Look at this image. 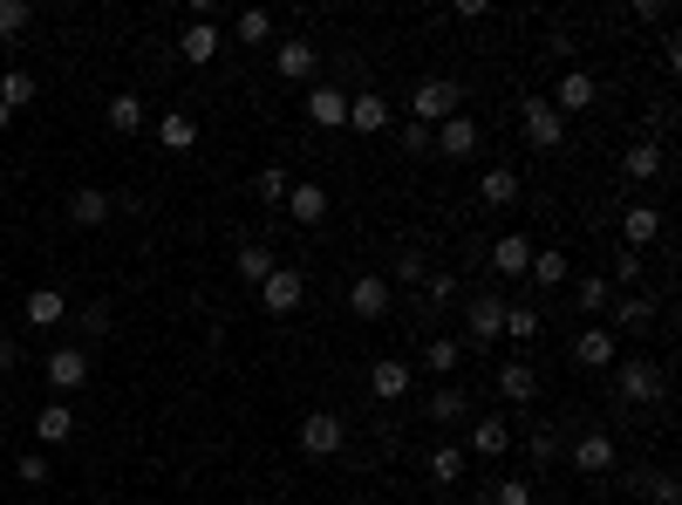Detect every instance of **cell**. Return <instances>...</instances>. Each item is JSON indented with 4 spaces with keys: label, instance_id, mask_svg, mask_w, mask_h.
Segmentation results:
<instances>
[{
    "label": "cell",
    "instance_id": "obj_44",
    "mask_svg": "<svg viewBox=\"0 0 682 505\" xmlns=\"http://www.w3.org/2000/svg\"><path fill=\"white\" fill-rule=\"evenodd\" d=\"M383 281H402V287H423V281H431V267H423V253H402V260H396V273H383Z\"/></svg>",
    "mask_w": 682,
    "mask_h": 505
},
{
    "label": "cell",
    "instance_id": "obj_26",
    "mask_svg": "<svg viewBox=\"0 0 682 505\" xmlns=\"http://www.w3.org/2000/svg\"><path fill=\"white\" fill-rule=\"evenodd\" d=\"M21 315H28V328H62L69 321V300H62V287H35Z\"/></svg>",
    "mask_w": 682,
    "mask_h": 505
},
{
    "label": "cell",
    "instance_id": "obj_40",
    "mask_svg": "<svg viewBox=\"0 0 682 505\" xmlns=\"http://www.w3.org/2000/svg\"><path fill=\"white\" fill-rule=\"evenodd\" d=\"M273 267H281V260H273L266 246H239V281H252V287H260Z\"/></svg>",
    "mask_w": 682,
    "mask_h": 505
},
{
    "label": "cell",
    "instance_id": "obj_2",
    "mask_svg": "<svg viewBox=\"0 0 682 505\" xmlns=\"http://www.w3.org/2000/svg\"><path fill=\"white\" fill-rule=\"evenodd\" d=\"M519 131H525V144L533 150H560L567 144V116L546 103V96H525L519 103Z\"/></svg>",
    "mask_w": 682,
    "mask_h": 505
},
{
    "label": "cell",
    "instance_id": "obj_17",
    "mask_svg": "<svg viewBox=\"0 0 682 505\" xmlns=\"http://www.w3.org/2000/svg\"><path fill=\"white\" fill-rule=\"evenodd\" d=\"M621 171H628V185H655V178H662V144H655V137H635V144H628V158H621Z\"/></svg>",
    "mask_w": 682,
    "mask_h": 505
},
{
    "label": "cell",
    "instance_id": "obj_50",
    "mask_svg": "<svg viewBox=\"0 0 682 505\" xmlns=\"http://www.w3.org/2000/svg\"><path fill=\"white\" fill-rule=\"evenodd\" d=\"M14 362H21V342H14V335H0V375H8Z\"/></svg>",
    "mask_w": 682,
    "mask_h": 505
},
{
    "label": "cell",
    "instance_id": "obj_14",
    "mask_svg": "<svg viewBox=\"0 0 682 505\" xmlns=\"http://www.w3.org/2000/svg\"><path fill=\"white\" fill-rule=\"evenodd\" d=\"M567 458H573L580 471H587V478H594V471H615V458H621V444H615L608 431H587V438H573V444H567Z\"/></svg>",
    "mask_w": 682,
    "mask_h": 505
},
{
    "label": "cell",
    "instance_id": "obj_31",
    "mask_svg": "<svg viewBox=\"0 0 682 505\" xmlns=\"http://www.w3.org/2000/svg\"><path fill=\"white\" fill-rule=\"evenodd\" d=\"M525 281H540V287H567V281H573V267H567V253H553V246H540V253H533V267H525Z\"/></svg>",
    "mask_w": 682,
    "mask_h": 505
},
{
    "label": "cell",
    "instance_id": "obj_16",
    "mask_svg": "<svg viewBox=\"0 0 682 505\" xmlns=\"http://www.w3.org/2000/svg\"><path fill=\"white\" fill-rule=\"evenodd\" d=\"M431 150H444V158H471V150H478V116H444L437 123V131H431Z\"/></svg>",
    "mask_w": 682,
    "mask_h": 505
},
{
    "label": "cell",
    "instance_id": "obj_20",
    "mask_svg": "<svg viewBox=\"0 0 682 505\" xmlns=\"http://www.w3.org/2000/svg\"><path fill=\"white\" fill-rule=\"evenodd\" d=\"M389 103L375 89H362V96H348V131H362V137H375V131H389Z\"/></svg>",
    "mask_w": 682,
    "mask_h": 505
},
{
    "label": "cell",
    "instance_id": "obj_41",
    "mask_svg": "<svg viewBox=\"0 0 682 505\" xmlns=\"http://www.w3.org/2000/svg\"><path fill=\"white\" fill-rule=\"evenodd\" d=\"M28 21H35V8H28V0H0V41L28 35Z\"/></svg>",
    "mask_w": 682,
    "mask_h": 505
},
{
    "label": "cell",
    "instance_id": "obj_30",
    "mask_svg": "<svg viewBox=\"0 0 682 505\" xmlns=\"http://www.w3.org/2000/svg\"><path fill=\"white\" fill-rule=\"evenodd\" d=\"M158 144H164V150H191V144H198V116H191V110H164V116H158Z\"/></svg>",
    "mask_w": 682,
    "mask_h": 505
},
{
    "label": "cell",
    "instance_id": "obj_47",
    "mask_svg": "<svg viewBox=\"0 0 682 505\" xmlns=\"http://www.w3.org/2000/svg\"><path fill=\"white\" fill-rule=\"evenodd\" d=\"M525 451H533V465H546V458H560V438H553V431H533V438H525Z\"/></svg>",
    "mask_w": 682,
    "mask_h": 505
},
{
    "label": "cell",
    "instance_id": "obj_15",
    "mask_svg": "<svg viewBox=\"0 0 682 505\" xmlns=\"http://www.w3.org/2000/svg\"><path fill=\"white\" fill-rule=\"evenodd\" d=\"M308 123L314 131H348V96L335 83H314L308 89Z\"/></svg>",
    "mask_w": 682,
    "mask_h": 505
},
{
    "label": "cell",
    "instance_id": "obj_46",
    "mask_svg": "<svg viewBox=\"0 0 682 505\" xmlns=\"http://www.w3.org/2000/svg\"><path fill=\"white\" fill-rule=\"evenodd\" d=\"M396 144L410 150V158H423V150H431V131H423V123H402V131H396Z\"/></svg>",
    "mask_w": 682,
    "mask_h": 505
},
{
    "label": "cell",
    "instance_id": "obj_13",
    "mask_svg": "<svg viewBox=\"0 0 682 505\" xmlns=\"http://www.w3.org/2000/svg\"><path fill=\"white\" fill-rule=\"evenodd\" d=\"M273 69L287 75V83H314V69H321V56H314V41L308 35H287L281 48H273Z\"/></svg>",
    "mask_w": 682,
    "mask_h": 505
},
{
    "label": "cell",
    "instance_id": "obj_23",
    "mask_svg": "<svg viewBox=\"0 0 682 505\" xmlns=\"http://www.w3.org/2000/svg\"><path fill=\"white\" fill-rule=\"evenodd\" d=\"M498 396L505 403H533L540 396V375H533V362H525V356H512V362L498 369Z\"/></svg>",
    "mask_w": 682,
    "mask_h": 505
},
{
    "label": "cell",
    "instance_id": "obj_43",
    "mask_svg": "<svg viewBox=\"0 0 682 505\" xmlns=\"http://www.w3.org/2000/svg\"><path fill=\"white\" fill-rule=\"evenodd\" d=\"M533 478H505V485H492V505H533Z\"/></svg>",
    "mask_w": 682,
    "mask_h": 505
},
{
    "label": "cell",
    "instance_id": "obj_24",
    "mask_svg": "<svg viewBox=\"0 0 682 505\" xmlns=\"http://www.w3.org/2000/svg\"><path fill=\"white\" fill-rule=\"evenodd\" d=\"M573 308H580V321L608 315V308H615V287L600 281V273H580V281H573Z\"/></svg>",
    "mask_w": 682,
    "mask_h": 505
},
{
    "label": "cell",
    "instance_id": "obj_4",
    "mask_svg": "<svg viewBox=\"0 0 682 505\" xmlns=\"http://www.w3.org/2000/svg\"><path fill=\"white\" fill-rule=\"evenodd\" d=\"M342 444H348V423L335 410H308L300 417V451H308V458H342Z\"/></svg>",
    "mask_w": 682,
    "mask_h": 505
},
{
    "label": "cell",
    "instance_id": "obj_51",
    "mask_svg": "<svg viewBox=\"0 0 682 505\" xmlns=\"http://www.w3.org/2000/svg\"><path fill=\"white\" fill-rule=\"evenodd\" d=\"M8 123H14V110H8V103H0V131H8Z\"/></svg>",
    "mask_w": 682,
    "mask_h": 505
},
{
    "label": "cell",
    "instance_id": "obj_37",
    "mask_svg": "<svg viewBox=\"0 0 682 505\" xmlns=\"http://www.w3.org/2000/svg\"><path fill=\"white\" fill-rule=\"evenodd\" d=\"M233 35H239L246 48H266V41H273V14H266V8H246V14L233 21Z\"/></svg>",
    "mask_w": 682,
    "mask_h": 505
},
{
    "label": "cell",
    "instance_id": "obj_5",
    "mask_svg": "<svg viewBox=\"0 0 682 505\" xmlns=\"http://www.w3.org/2000/svg\"><path fill=\"white\" fill-rule=\"evenodd\" d=\"M615 390H621V403H662V362H615Z\"/></svg>",
    "mask_w": 682,
    "mask_h": 505
},
{
    "label": "cell",
    "instance_id": "obj_28",
    "mask_svg": "<svg viewBox=\"0 0 682 505\" xmlns=\"http://www.w3.org/2000/svg\"><path fill=\"white\" fill-rule=\"evenodd\" d=\"M103 116H110V131H144V123H150V110H144L137 89H116L110 103H103Z\"/></svg>",
    "mask_w": 682,
    "mask_h": 505
},
{
    "label": "cell",
    "instance_id": "obj_33",
    "mask_svg": "<svg viewBox=\"0 0 682 505\" xmlns=\"http://www.w3.org/2000/svg\"><path fill=\"white\" fill-rule=\"evenodd\" d=\"M464 362V348H458V335H431V342H423V369H431V375H450V369H458Z\"/></svg>",
    "mask_w": 682,
    "mask_h": 505
},
{
    "label": "cell",
    "instance_id": "obj_27",
    "mask_svg": "<svg viewBox=\"0 0 682 505\" xmlns=\"http://www.w3.org/2000/svg\"><path fill=\"white\" fill-rule=\"evenodd\" d=\"M178 56H185L191 69H206V62L219 56V28H212V21H191V28L178 35Z\"/></svg>",
    "mask_w": 682,
    "mask_h": 505
},
{
    "label": "cell",
    "instance_id": "obj_32",
    "mask_svg": "<svg viewBox=\"0 0 682 505\" xmlns=\"http://www.w3.org/2000/svg\"><path fill=\"white\" fill-rule=\"evenodd\" d=\"M287 212H294V225H321L327 219V192L321 185H294L287 192Z\"/></svg>",
    "mask_w": 682,
    "mask_h": 505
},
{
    "label": "cell",
    "instance_id": "obj_36",
    "mask_svg": "<svg viewBox=\"0 0 682 505\" xmlns=\"http://www.w3.org/2000/svg\"><path fill=\"white\" fill-rule=\"evenodd\" d=\"M35 89H41V83H35L28 69H8V75H0V103H8V110H28Z\"/></svg>",
    "mask_w": 682,
    "mask_h": 505
},
{
    "label": "cell",
    "instance_id": "obj_48",
    "mask_svg": "<svg viewBox=\"0 0 682 505\" xmlns=\"http://www.w3.org/2000/svg\"><path fill=\"white\" fill-rule=\"evenodd\" d=\"M14 471H21V478H28V485H48V451H28V458H21Z\"/></svg>",
    "mask_w": 682,
    "mask_h": 505
},
{
    "label": "cell",
    "instance_id": "obj_10",
    "mask_svg": "<svg viewBox=\"0 0 682 505\" xmlns=\"http://www.w3.org/2000/svg\"><path fill=\"white\" fill-rule=\"evenodd\" d=\"M389 300H396V287L383 281V273H356V281H348V308H356L362 321H383Z\"/></svg>",
    "mask_w": 682,
    "mask_h": 505
},
{
    "label": "cell",
    "instance_id": "obj_19",
    "mask_svg": "<svg viewBox=\"0 0 682 505\" xmlns=\"http://www.w3.org/2000/svg\"><path fill=\"white\" fill-rule=\"evenodd\" d=\"M573 362H580V369H615V335L587 321V328L573 335Z\"/></svg>",
    "mask_w": 682,
    "mask_h": 505
},
{
    "label": "cell",
    "instance_id": "obj_7",
    "mask_svg": "<svg viewBox=\"0 0 682 505\" xmlns=\"http://www.w3.org/2000/svg\"><path fill=\"white\" fill-rule=\"evenodd\" d=\"M41 375H48V390H62V396H75V390H89V348H55V356L41 362Z\"/></svg>",
    "mask_w": 682,
    "mask_h": 505
},
{
    "label": "cell",
    "instance_id": "obj_1",
    "mask_svg": "<svg viewBox=\"0 0 682 505\" xmlns=\"http://www.w3.org/2000/svg\"><path fill=\"white\" fill-rule=\"evenodd\" d=\"M458 103H464V89L450 83V75H431V83H417V96H410V123L437 131L444 116H458Z\"/></svg>",
    "mask_w": 682,
    "mask_h": 505
},
{
    "label": "cell",
    "instance_id": "obj_45",
    "mask_svg": "<svg viewBox=\"0 0 682 505\" xmlns=\"http://www.w3.org/2000/svg\"><path fill=\"white\" fill-rule=\"evenodd\" d=\"M423 287H431V308H450V300H458V273H431Z\"/></svg>",
    "mask_w": 682,
    "mask_h": 505
},
{
    "label": "cell",
    "instance_id": "obj_29",
    "mask_svg": "<svg viewBox=\"0 0 682 505\" xmlns=\"http://www.w3.org/2000/svg\"><path fill=\"white\" fill-rule=\"evenodd\" d=\"M35 438H41V451H48V444H69V438H75V410H69V403H41Z\"/></svg>",
    "mask_w": 682,
    "mask_h": 505
},
{
    "label": "cell",
    "instance_id": "obj_35",
    "mask_svg": "<svg viewBox=\"0 0 682 505\" xmlns=\"http://www.w3.org/2000/svg\"><path fill=\"white\" fill-rule=\"evenodd\" d=\"M540 328H546V321H540V308H505V328H498V335L525 348V342H540Z\"/></svg>",
    "mask_w": 682,
    "mask_h": 505
},
{
    "label": "cell",
    "instance_id": "obj_25",
    "mask_svg": "<svg viewBox=\"0 0 682 505\" xmlns=\"http://www.w3.org/2000/svg\"><path fill=\"white\" fill-rule=\"evenodd\" d=\"M478 198L485 206H519V171H505V164H492V171H478Z\"/></svg>",
    "mask_w": 682,
    "mask_h": 505
},
{
    "label": "cell",
    "instance_id": "obj_49",
    "mask_svg": "<svg viewBox=\"0 0 682 505\" xmlns=\"http://www.w3.org/2000/svg\"><path fill=\"white\" fill-rule=\"evenodd\" d=\"M648 492H655V505H675V478H669V471H655V478H648Z\"/></svg>",
    "mask_w": 682,
    "mask_h": 505
},
{
    "label": "cell",
    "instance_id": "obj_34",
    "mask_svg": "<svg viewBox=\"0 0 682 505\" xmlns=\"http://www.w3.org/2000/svg\"><path fill=\"white\" fill-rule=\"evenodd\" d=\"M287 192H294V178L281 164H260V178H252V198H260V206H287Z\"/></svg>",
    "mask_w": 682,
    "mask_h": 505
},
{
    "label": "cell",
    "instance_id": "obj_22",
    "mask_svg": "<svg viewBox=\"0 0 682 505\" xmlns=\"http://www.w3.org/2000/svg\"><path fill=\"white\" fill-rule=\"evenodd\" d=\"M110 206H116V198H110V192H96V185H83V192H75V198H69V219H75V225H83V233H96V225H110Z\"/></svg>",
    "mask_w": 682,
    "mask_h": 505
},
{
    "label": "cell",
    "instance_id": "obj_8",
    "mask_svg": "<svg viewBox=\"0 0 682 505\" xmlns=\"http://www.w3.org/2000/svg\"><path fill=\"white\" fill-rule=\"evenodd\" d=\"M655 239H662V206H648V198H635V206L621 212V246H628V253H648Z\"/></svg>",
    "mask_w": 682,
    "mask_h": 505
},
{
    "label": "cell",
    "instance_id": "obj_21",
    "mask_svg": "<svg viewBox=\"0 0 682 505\" xmlns=\"http://www.w3.org/2000/svg\"><path fill=\"white\" fill-rule=\"evenodd\" d=\"M492 267L505 273V281H525V267H533V239H525V233H505V239L492 246Z\"/></svg>",
    "mask_w": 682,
    "mask_h": 505
},
{
    "label": "cell",
    "instance_id": "obj_12",
    "mask_svg": "<svg viewBox=\"0 0 682 505\" xmlns=\"http://www.w3.org/2000/svg\"><path fill=\"white\" fill-rule=\"evenodd\" d=\"M512 444H519V438H512V423H505V417H478L471 438H464L458 451H464V458H471V451H478V458H505Z\"/></svg>",
    "mask_w": 682,
    "mask_h": 505
},
{
    "label": "cell",
    "instance_id": "obj_38",
    "mask_svg": "<svg viewBox=\"0 0 682 505\" xmlns=\"http://www.w3.org/2000/svg\"><path fill=\"white\" fill-rule=\"evenodd\" d=\"M471 410V390H458V383H450V390H437L431 396V423H458Z\"/></svg>",
    "mask_w": 682,
    "mask_h": 505
},
{
    "label": "cell",
    "instance_id": "obj_9",
    "mask_svg": "<svg viewBox=\"0 0 682 505\" xmlns=\"http://www.w3.org/2000/svg\"><path fill=\"white\" fill-rule=\"evenodd\" d=\"M410 390H417V369H410V362H396V356L369 362V396H375V403H402Z\"/></svg>",
    "mask_w": 682,
    "mask_h": 505
},
{
    "label": "cell",
    "instance_id": "obj_6",
    "mask_svg": "<svg viewBox=\"0 0 682 505\" xmlns=\"http://www.w3.org/2000/svg\"><path fill=\"white\" fill-rule=\"evenodd\" d=\"M300 300H308V273H300V267H273L260 281V308L266 315H294Z\"/></svg>",
    "mask_w": 682,
    "mask_h": 505
},
{
    "label": "cell",
    "instance_id": "obj_11",
    "mask_svg": "<svg viewBox=\"0 0 682 505\" xmlns=\"http://www.w3.org/2000/svg\"><path fill=\"white\" fill-rule=\"evenodd\" d=\"M594 96H600L594 75H587V69H567V75H560V89H553L546 103L560 110V116H580V110H594Z\"/></svg>",
    "mask_w": 682,
    "mask_h": 505
},
{
    "label": "cell",
    "instance_id": "obj_42",
    "mask_svg": "<svg viewBox=\"0 0 682 505\" xmlns=\"http://www.w3.org/2000/svg\"><path fill=\"white\" fill-rule=\"evenodd\" d=\"M608 287H642V253H615V273H608Z\"/></svg>",
    "mask_w": 682,
    "mask_h": 505
},
{
    "label": "cell",
    "instance_id": "obj_39",
    "mask_svg": "<svg viewBox=\"0 0 682 505\" xmlns=\"http://www.w3.org/2000/svg\"><path fill=\"white\" fill-rule=\"evenodd\" d=\"M431 478H437V485H458V478H464V451L458 444H437L431 451Z\"/></svg>",
    "mask_w": 682,
    "mask_h": 505
},
{
    "label": "cell",
    "instance_id": "obj_18",
    "mask_svg": "<svg viewBox=\"0 0 682 505\" xmlns=\"http://www.w3.org/2000/svg\"><path fill=\"white\" fill-rule=\"evenodd\" d=\"M608 335H642V328L655 321V300L648 294H615V308H608Z\"/></svg>",
    "mask_w": 682,
    "mask_h": 505
},
{
    "label": "cell",
    "instance_id": "obj_3",
    "mask_svg": "<svg viewBox=\"0 0 682 505\" xmlns=\"http://www.w3.org/2000/svg\"><path fill=\"white\" fill-rule=\"evenodd\" d=\"M498 328H505V300L498 294H471V308H464V335H458V348H485L498 342Z\"/></svg>",
    "mask_w": 682,
    "mask_h": 505
}]
</instances>
